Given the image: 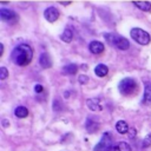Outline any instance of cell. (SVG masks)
<instances>
[{"mask_svg": "<svg viewBox=\"0 0 151 151\" xmlns=\"http://www.w3.org/2000/svg\"><path fill=\"white\" fill-rule=\"evenodd\" d=\"M88 48H90L91 53H93V54H100V53L104 52V45L100 41H97V40L91 41L90 45H88Z\"/></svg>", "mask_w": 151, "mask_h": 151, "instance_id": "9c48e42d", "label": "cell"}, {"mask_svg": "<svg viewBox=\"0 0 151 151\" xmlns=\"http://www.w3.org/2000/svg\"><path fill=\"white\" fill-rule=\"evenodd\" d=\"M33 58V51L29 45L27 44H20L14 47V50L11 53V59L15 65L25 66L31 63Z\"/></svg>", "mask_w": 151, "mask_h": 151, "instance_id": "6da1fadb", "label": "cell"}, {"mask_svg": "<svg viewBox=\"0 0 151 151\" xmlns=\"http://www.w3.org/2000/svg\"><path fill=\"white\" fill-rule=\"evenodd\" d=\"M85 127L90 133H93L99 129V123L94 118H87V120L85 123Z\"/></svg>", "mask_w": 151, "mask_h": 151, "instance_id": "30bf717a", "label": "cell"}, {"mask_svg": "<svg viewBox=\"0 0 151 151\" xmlns=\"http://www.w3.org/2000/svg\"><path fill=\"white\" fill-rule=\"evenodd\" d=\"M112 144V137L110 134V132H105L104 136L101 137V139L99 140V143L94 146V151H106Z\"/></svg>", "mask_w": 151, "mask_h": 151, "instance_id": "5b68a950", "label": "cell"}, {"mask_svg": "<svg viewBox=\"0 0 151 151\" xmlns=\"http://www.w3.org/2000/svg\"><path fill=\"white\" fill-rule=\"evenodd\" d=\"M0 48H1V50H0V55H1V54H2V52H4V45H2V44L0 45Z\"/></svg>", "mask_w": 151, "mask_h": 151, "instance_id": "cb8c5ba5", "label": "cell"}, {"mask_svg": "<svg viewBox=\"0 0 151 151\" xmlns=\"http://www.w3.org/2000/svg\"><path fill=\"white\" fill-rule=\"evenodd\" d=\"M106 151H131V146L126 142H118L111 145Z\"/></svg>", "mask_w": 151, "mask_h": 151, "instance_id": "ba28073f", "label": "cell"}, {"mask_svg": "<svg viewBox=\"0 0 151 151\" xmlns=\"http://www.w3.org/2000/svg\"><path fill=\"white\" fill-rule=\"evenodd\" d=\"M44 17L45 19L48 21V22H54L58 18H59V12L55 7L51 6V7H47L44 12Z\"/></svg>", "mask_w": 151, "mask_h": 151, "instance_id": "52a82bcc", "label": "cell"}, {"mask_svg": "<svg viewBox=\"0 0 151 151\" xmlns=\"http://www.w3.org/2000/svg\"><path fill=\"white\" fill-rule=\"evenodd\" d=\"M34 91H35V92H41V91H42V86H41L40 84H37L35 87H34Z\"/></svg>", "mask_w": 151, "mask_h": 151, "instance_id": "603a6c76", "label": "cell"}, {"mask_svg": "<svg viewBox=\"0 0 151 151\" xmlns=\"http://www.w3.org/2000/svg\"><path fill=\"white\" fill-rule=\"evenodd\" d=\"M116 129H117V131H118L119 133L124 134V133H126V132L129 131V125H127V123H126L125 120H119V122H117V124H116Z\"/></svg>", "mask_w": 151, "mask_h": 151, "instance_id": "2e32d148", "label": "cell"}, {"mask_svg": "<svg viewBox=\"0 0 151 151\" xmlns=\"http://www.w3.org/2000/svg\"><path fill=\"white\" fill-rule=\"evenodd\" d=\"M86 103H87L88 109H90V110H92V111H99V110H101V109H103V106L100 105V100H99L98 98L88 99Z\"/></svg>", "mask_w": 151, "mask_h": 151, "instance_id": "7c38bea8", "label": "cell"}, {"mask_svg": "<svg viewBox=\"0 0 151 151\" xmlns=\"http://www.w3.org/2000/svg\"><path fill=\"white\" fill-rule=\"evenodd\" d=\"M143 103L144 104H151V83H146L145 84V91H144Z\"/></svg>", "mask_w": 151, "mask_h": 151, "instance_id": "5bb4252c", "label": "cell"}, {"mask_svg": "<svg viewBox=\"0 0 151 151\" xmlns=\"http://www.w3.org/2000/svg\"><path fill=\"white\" fill-rule=\"evenodd\" d=\"M0 18L2 21L5 22H9V24H14L18 20V14L12 11V9H7V8H1L0 9Z\"/></svg>", "mask_w": 151, "mask_h": 151, "instance_id": "8992f818", "label": "cell"}, {"mask_svg": "<svg viewBox=\"0 0 151 151\" xmlns=\"http://www.w3.org/2000/svg\"><path fill=\"white\" fill-rule=\"evenodd\" d=\"M60 39H61L63 41H65V42H70V41L73 39V32H72V29H71L70 27L65 28L64 32L60 34Z\"/></svg>", "mask_w": 151, "mask_h": 151, "instance_id": "9a60e30c", "label": "cell"}, {"mask_svg": "<svg viewBox=\"0 0 151 151\" xmlns=\"http://www.w3.org/2000/svg\"><path fill=\"white\" fill-rule=\"evenodd\" d=\"M7 76H8V71H7V68H6L5 66H1V67H0V79L4 80V79L7 78Z\"/></svg>", "mask_w": 151, "mask_h": 151, "instance_id": "ffe728a7", "label": "cell"}, {"mask_svg": "<svg viewBox=\"0 0 151 151\" xmlns=\"http://www.w3.org/2000/svg\"><path fill=\"white\" fill-rule=\"evenodd\" d=\"M14 114L19 118H25L28 116V110L25 107V106H18L15 110H14Z\"/></svg>", "mask_w": 151, "mask_h": 151, "instance_id": "ac0fdd59", "label": "cell"}, {"mask_svg": "<svg viewBox=\"0 0 151 151\" xmlns=\"http://www.w3.org/2000/svg\"><path fill=\"white\" fill-rule=\"evenodd\" d=\"M151 145V133H147L143 140V147H147Z\"/></svg>", "mask_w": 151, "mask_h": 151, "instance_id": "44dd1931", "label": "cell"}, {"mask_svg": "<svg viewBox=\"0 0 151 151\" xmlns=\"http://www.w3.org/2000/svg\"><path fill=\"white\" fill-rule=\"evenodd\" d=\"M133 5L142 11H145V12L151 11V4L149 1H133Z\"/></svg>", "mask_w": 151, "mask_h": 151, "instance_id": "e0dca14e", "label": "cell"}, {"mask_svg": "<svg viewBox=\"0 0 151 151\" xmlns=\"http://www.w3.org/2000/svg\"><path fill=\"white\" fill-rule=\"evenodd\" d=\"M94 73H96V76L103 78V77H105V76L109 73V68H107V66L104 65V64H98V65L94 67Z\"/></svg>", "mask_w": 151, "mask_h": 151, "instance_id": "4fadbf2b", "label": "cell"}, {"mask_svg": "<svg viewBox=\"0 0 151 151\" xmlns=\"http://www.w3.org/2000/svg\"><path fill=\"white\" fill-rule=\"evenodd\" d=\"M79 81H80L81 84H85V83H87V81H88V78H87V76H80V77H79Z\"/></svg>", "mask_w": 151, "mask_h": 151, "instance_id": "7402d4cb", "label": "cell"}, {"mask_svg": "<svg viewBox=\"0 0 151 151\" xmlns=\"http://www.w3.org/2000/svg\"><path fill=\"white\" fill-rule=\"evenodd\" d=\"M104 38L106 39V41L111 45V46H114L118 50H122V51H125L130 47V42L126 38L119 35V34H114V33H105L104 34Z\"/></svg>", "mask_w": 151, "mask_h": 151, "instance_id": "7a4b0ae2", "label": "cell"}, {"mask_svg": "<svg viewBox=\"0 0 151 151\" xmlns=\"http://www.w3.org/2000/svg\"><path fill=\"white\" fill-rule=\"evenodd\" d=\"M130 35L136 42H138L140 45H147L151 40L150 34L146 31H144L142 28H138V27H133L130 32Z\"/></svg>", "mask_w": 151, "mask_h": 151, "instance_id": "277c9868", "label": "cell"}, {"mask_svg": "<svg viewBox=\"0 0 151 151\" xmlns=\"http://www.w3.org/2000/svg\"><path fill=\"white\" fill-rule=\"evenodd\" d=\"M77 71H78V67H77V65H74V64H68V65H66V66L63 68V72L66 73V74H76Z\"/></svg>", "mask_w": 151, "mask_h": 151, "instance_id": "d6986e66", "label": "cell"}, {"mask_svg": "<svg viewBox=\"0 0 151 151\" xmlns=\"http://www.w3.org/2000/svg\"><path fill=\"white\" fill-rule=\"evenodd\" d=\"M137 83L134 79L132 78H124L120 83H119V92L124 96H131L133 93H136L137 91Z\"/></svg>", "mask_w": 151, "mask_h": 151, "instance_id": "3957f363", "label": "cell"}, {"mask_svg": "<svg viewBox=\"0 0 151 151\" xmlns=\"http://www.w3.org/2000/svg\"><path fill=\"white\" fill-rule=\"evenodd\" d=\"M39 64H40V66L44 67V68H48V67L52 66V60H51L50 55H48L46 52H42V53L40 54V57H39Z\"/></svg>", "mask_w": 151, "mask_h": 151, "instance_id": "8fae6325", "label": "cell"}]
</instances>
